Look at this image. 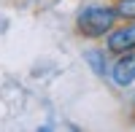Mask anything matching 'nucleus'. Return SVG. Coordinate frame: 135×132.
Returning <instances> with one entry per match:
<instances>
[{"label":"nucleus","instance_id":"obj_1","mask_svg":"<svg viewBox=\"0 0 135 132\" xmlns=\"http://www.w3.org/2000/svg\"><path fill=\"white\" fill-rule=\"evenodd\" d=\"M116 22H119V16H116L114 6H84L76 14V32L81 38L100 40L116 27Z\"/></svg>","mask_w":135,"mask_h":132},{"label":"nucleus","instance_id":"obj_2","mask_svg":"<svg viewBox=\"0 0 135 132\" xmlns=\"http://www.w3.org/2000/svg\"><path fill=\"white\" fill-rule=\"evenodd\" d=\"M105 49L111 54H124V51L135 49V19L124 22L122 27H114L108 32L105 35Z\"/></svg>","mask_w":135,"mask_h":132},{"label":"nucleus","instance_id":"obj_3","mask_svg":"<svg viewBox=\"0 0 135 132\" xmlns=\"http://www.w3.org/2000/svg\"><path fill=\"white\" fill-rule=\"evenodd\" d=\"M111 81L122 89L135 84V49L132 51H124V54H116V62L111 65Z\"/></svg>","mask_w":135,"mask_h":132},{"label":"nucleus","instance_id":"obj_4","mask_svg":"<svg viewBox=\"0 0 135 132\" xmlns=\"http://www.w3.org/2000/svg\"><path fill=\"white\" fill-rule=\"evenodd\" d=\"M108 54H111L108 49H86L84 51V62L92 68L95 75H100V78L111 73V68H108Z\"/></svg>","mask_w":135,"mask_h":132},{"label":"nucleus","instance_id":"obj_5","mask_svg":"<svg viewBox=\"0 0 135 132\" xmlns=\"http://www.w3.org/2000/svg\"><path fill=\"white\" fill-rule=\"evenodd\" d=\"M114 8H116V16L122 22H132L135 19V0H116Z\"/></svg>","mask_w":135,"mask_h":132}]
</instances>
